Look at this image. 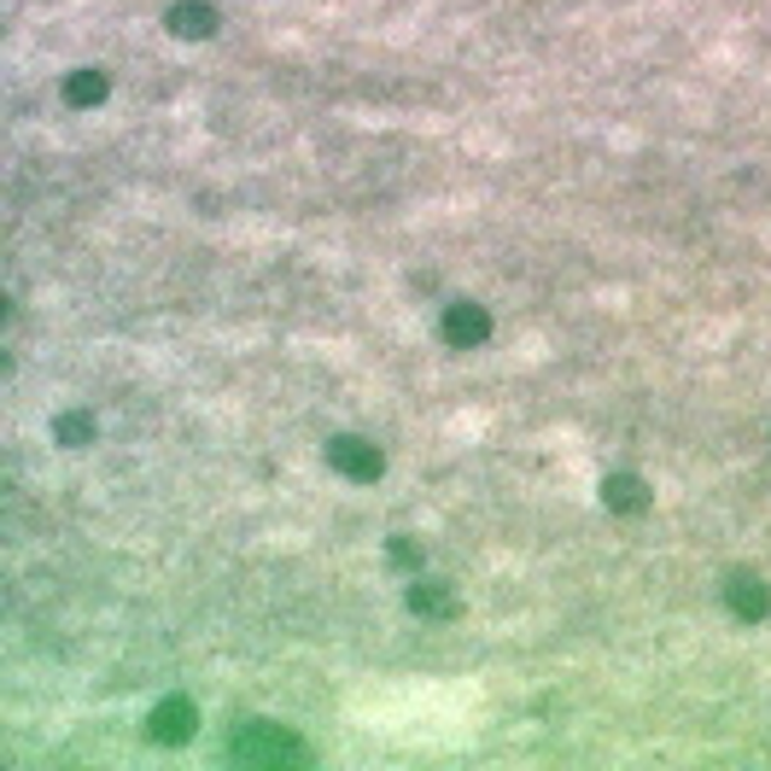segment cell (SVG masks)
<instances>
[{"label":"cell","instance_id":"1","mask_svg":"<svg viewBox=\"0 0 771 771\" xmlns=\"http://www.w3.org/2000/svg\"><path fill=\"white\" fill-rule=\"evenodd\" d=\"M229 760L234 766H311V748L299 743L287 725H269V719H246L229 743Z\"/></svg>","mask_w":771,"mask_h":771},{"label":"cell","instance_id":"2","mask_svg":"<svg viewBox=\"0 0 771 771\" xmlns=\"http://www.w3.org/2000/svg\"><path fill=\"white\" fill-rule=\"evenodd\" d=\"M439 334H444V346H456V351H474V346H486V339H491V316L479 311L474 299H456V304H444V316H439Z\"/></svg>","mask_w":771,"mask_h":771},{"label":"cell","instance_id":"3","mask_svg":"<svg viewBox=\"0 0 771 771\" xmlns=\"http://www.w3.org/2000/svg\"><path fill=\"white\" fill-rule=\"evenodd\" d=\"M328 462L346 479H357V486H374V479L386 474V456L374 451L369 439H334V451H328Z\"/></svg>","mask_w":771,"mask_h":771},{"label":"cell","instance_id":"4","mask_svg":"<svg viewBox=\"0 0 771 771\" xmlns=\"http://www.w3.org/2000/svg\"><path fill=\"white\" fill-rule=\"evenodd\" d=\"M725 603L743 614V620H766V614H771V585L760 573L736 568V573H725Z\"/></svg>","mask_w":771,"mask_h":771},{"label":"cell","instance_id":"5","mask_svg":"<svg viewBox=\"0 0 771 771\" xmlns=\"http://www.w3.org/2000/svg\"><path fill=\"white\" fill-rule=\"evenodd\" d=\"M194 725H199V713H194V701H182V696H170V701H159L152 708V743H187L194 736Z\"/></svg>","mask_w":771,"mask_h":771},{"label":"cell","instance_id":"6","mask_svg":"<svg viewBox=\"0 0 771 771\" xmlns=\"http://www.w3.org/2000/svg\"><path fill=\"white\" fill-rule=\"evenodd\" d=\"M164 24L176 30L182 42H205L217 30V7H211V0H176V7L164 12Z\"/></svg>","mask_w":771,"mask_h":771},{"label":"cell","instance_id":"7","mask_svg":"<svg viewBox=\"0 0 771 771\" xmlns=\"http://www.w3.org/2000/svg\"><path fill=\"white\" fill-rule=\"evenodd\" d=\"M603 503L614 514H643L649 509V486H643L638 474H608L603 479Z\"/></svg>","mask_w":771,"mask_h":771},{"label":"cell","instance_id":"8","mask_svg":"<svg viewBox=\"0 0 771 771\" xmlns=\"http://www.w3.org/2000/svg\"><path fill=\"white\" fill-rule=\"evenodd\" d=\"M409 608L427 614V620H444V614H456V596L439 585V579H416L409 585Z\"/></svg>","mask_w":771,"mask_h":771},{"label":"cell","instance_id":"9","mask_svg":"<svg viewBox=\"0 0 771 771\" xmlns=\"http://www.w3.org/2000/svg\"><path fill=\"white\" fill-rule=\"evenodd\" d=\"M106 94H112V77L94 71V65H89V71H71V77H65V100H71V106H100Z\"/></svg>","mask_w":771,"mask_h":771},{"label":"cell","instance_id":"10","mask_svg":"<svg viewBox=\"0 0 771 771\" xmlns=\"http://www.w3.org/2000/svg\"><path fill=\"white\" fill-rule=\"evenodd\" d=\"M54 433H59L65 444H89V439H94V421H89V416H59Z\"/></svg>","mask_w":771,"mask_h":771},{"label":"cell","instance_id":"11","mask_svg":"<svg viewBox=\"0 0 771 771\" xmlns=\"http://www.w3.org/2000/svg\"><path fill=\"white\" fill-rule=\"evenodd\" d=\"M386 556L398 561V568H416V561H421V550H416L409 538H392V544H386Z\"/></svg>","mask_w":771,"mask_h":771}]
</instances>
